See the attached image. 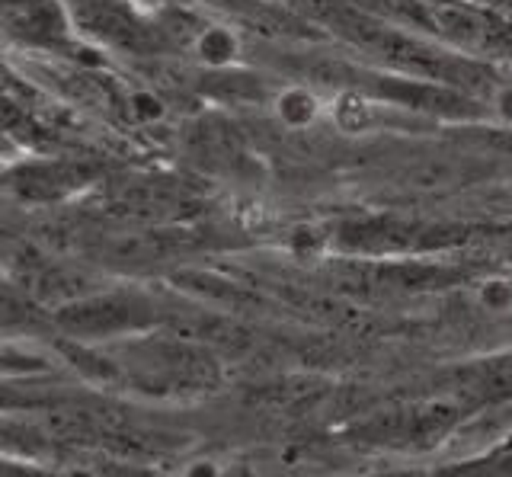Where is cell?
I'll use <instances>...</instances> for the list:
<instances>
[{"label":"cell","instance_id":"6da1fadb","mask_svg":"<svg viewBox=\"0 0 512 477\" xmlns=\"http://www.w3.org/2000/svg\"><path fill=\"white\" fill-rule=\"evenodd\" d=\"M276 113L285 125H292V129H304V125H311L314 116H317V100L311 97L308 90H285L279 103H276Z\"/></svg>","mask_w":512,"mask_h":477},{"label":"cell","instance_id":"7a4b0ae2","mask_svg":"<svg viewBox=\"0 0 512 477\" xmlns=\"http://www.w3.org/2000/svg\"><path fill=\"white\" fill-rule=\"evenodd\" d=\"M196 52H199V58L205 61V65L221 68V65H228V61L237 55V39L228 33V29H221V26L205 29V33L199 36V42H196Z\"/></svg>","mask_w":512,"mask_h":477},{"label":"cell","instance_id":"277c9868","mask_svg":"<svg viewBox=\"0 0 512 477\" xmlns=\"http://www.w3.org/2000/svg\"><path fill=\"white\" fill-rule=\"evenodd\" d=\"M333 119L346 132H362L368 119H372V109H368V103L362 97H356V93H343L333 106Z\"/></svg>","mask_w":512,"mask_h":477},{"label":"cell","instance_id":"3957f363","mask_svg":"<svg viewBox=\"0 0 512 477\" xmlns=\"http://www.w3.org/2000/svg\"><path fill=\"white\" fill-rule=\"evenodd\" d=\"M436 23L452 39H458V42H474V39H480V20L471 17V13L461 10V7H439L436 10Z\"/></svg>","mask_w":512,"mask_h":477}]
</instances>
